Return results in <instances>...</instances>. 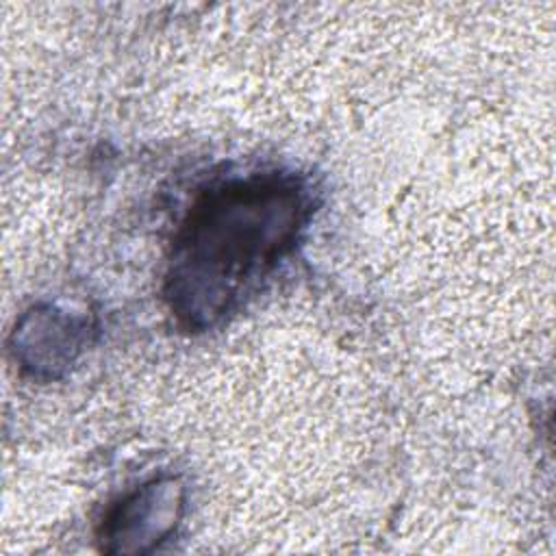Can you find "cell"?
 <instances>
[{"mask_svg": "<svg viewBox=\"0 0 556 556\" xmlns=\"http://www.w3.org/2000/svg\"><path fill=\"white\" fill-rule=\"evenodd\" d=\"M311 213L295 176L263 174L208 189L189 211L167 271V302L189 328L228 313L293 248Z\"/></svg>", "mask_w": 556, "mask_h": 556, "instance_id": "cell-1", "label": "cell"}]
</instances>
